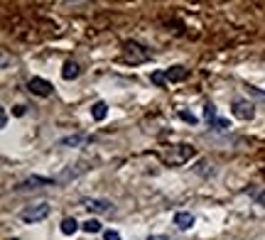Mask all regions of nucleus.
<instances>
[{
	"instance_id": "6ab92c4d",
	"label": "nucleus",
	"mask_w": 265,
	"mask_h": 240,
	"mask_svg": "<svg viewBox=\"0 0 265 240\" xmlns=\"http://www.w3.org/2000/svg\"><path fill=\"white\" fill-rule=\"evenodd\" d=\"M255 198H258V204H260V206H263V209H265V191H263V194H258V196H255Z\"/></svg>"
},
{
	"instance_id": "6e6552de",
	"label": "nucleus",
	"mask_w": 265,
	"mask_h": 240,
	"mask_svg": "<svg viewBox=\"0 0 265 240\" xmlns=\"http://www.w3.org/2000/svg\"><path fill=\"white\" fill-rule=\"evenodd\" d=\"M187 76H189V69H184V66H170L165 71V78L170 84H179V81H184Z\"/></svg>"
},
{
	"instance_id": "9b49d317",
	"label": "nucleus",
	"mask_w": 265,
	"mask_h": 240,
	"mask_svg": "<svg viewBox=\"0 0 265 240\" xmlns=\"http://www.w3.org/2000/svg\"><path fill=\"white\" fill-rule=\"evenodd\" d=\"M106 115H108V105H106L103 101H96V103L91 105V118L96 120V123H101Z\"/></svg>"
},
{
	"instance_id": "412c9836",
	"label": "nucleus",
	"mask_w": 265,
	"mask_h": 240,
	"mask_svg": "<svg viewBox=\"0 0 265 240\" xmlns=\"http://www.w3.org/2000/svg\"><path fill=\"white\" fill-rule=\"evenodd\" d=\"M15 115H25V105H17L15 108Z\"/></svg>"
},
{
	"instance_id": "dca6fc26",
	"label": "nucleus",
	"mask_w": 265,
	"mask_h": 240,
	"mask_svg": "<svg viewBox=\"0 0 265 240\" xmlns=\"http://www.w3.org/2000/svg\"><path fill=\"white\" fill-rule=\"evenodd\" d=\"M179 118L184 120V123H189V125H197V115L189 113V110H179Z\"/></svg>"
},
{
	"instance_id": "9d476101",
	"label": "nucleus",
	"mask_w": 265,
	"mask_h": 240,
	"mask_svg": "<svg viewBox=\"0 0 265 240\" xmlns=\"http://www.w3.org/2000/svg\"><path fill=\"white\" fill-rule=\"evenodd\" d=\"M79 76H81V69H79L77 61H66L64 64V69H62V78H64V81H74V78H79Z\"/></svg>"
},
{
	"instance_id": "aec40b11",
	"label": "nucleus",
	"mask_w": 265,
	"mask_h": 240,
	"mask_svg": "<svg viewBox=\"0 0 265 240\" xmlns=\"http://www.w3.org/2000/svg\"><path fill=\"white\" fill-rule=\"evenodd\" d=\"M0 125H3V128L8 125V113L5 110H3V115H0Z\"/></svg>"
},
{
	"instance_id": "1a4fd4ad",
	"label": "nucleus",
	"mask_w": 265,
	"mask_h": 240,
	"mask_svg": "<svg viewBox=\"0 0 265 240\" xmlns=\"http://www.w3.org/2000/svg\"><path fill=\"white\" fill-rule=\"evenodd\" d=\"M174 225L179 230H189V228L194 225V216L189 213V211H179V213H174Z\"/></svg>"
},
{
	"instance_id": "f257e3e1",
	"label": "nucleus",
	"mask_w": 265,
	"mask_h": 240,
	"mask_svg": "<svg viewBox=\"0 0 265 240\" xmlns=\"http://www.w3.org/2000/svg\"><path fill=\"white\" fill-rule=\"evenodd\" d=\"M123 59L130 61V64H142V61L150 59V52L138 42H125L123 45Z\"/></svg>"
},
{
	"instance_id": "39448f33",
	"label": "nucleus",
	"mask_w": 265,
	"mask_h": 240,
	"mask_svg": "<svg viewBox=\"0 0 265 240\" xmlns=\"http://www.w3.org/2000/svg\"><path fill=\"white\" fill-rule=\"evenodd\" d=\"M27 89H30V93L40 96V98H47V96H52V91H54V86H52L49 81H45V78H37V76L27 81Z\"/></svg>"
},
{
	"instance_id": "4be33fe9",
	"label": "nucleus",
	"mask_w": 265,
	"mask_h": 240,
	"mask_svg": "<svg viewBox=\"0 0 265 240\" xmlns=\"http://www.w3.org/2000/svg\"><path fill=\"white\" fill-rule=\"evenodd\" d=\"M147 240H167V235H153V238H147Z\"/></svg>"
},
{
	"instance_id": "0eeeda50",
	"label": "nucleus",
	"mask_w": 265,
	"mask_h": 240,
	"mask_svg": "<svg viewBox=\"0 0 265 240\" xmlns=\"http://www.w3.org/2000/svg\"><path fill=\"white\" fill-rule=\"evenodd\" d=\"M57 179H49V177H30L20 184V189H40V186H54Z\"/></svg>"
},
{
	"instance_id": "2eb2a0df",
	"label": "nucleus",
	"mask_w": 265,
	"mask_h": 240,
	"mask_svg": "<svg viewBox=\"0 0 265 240\" xmlns=\"http://www.w3.org/2000/svg\"><path fill=\"white\" fill-rule=\"evenodd\" d=\"M150 81H153L155 86H165V84H167L165 71H153V74H150Z\"/></svg>"
},
{
	"instance_id": "ddd939ff",
	"label": "nucleus",
	"mask_w": 265,
	"mask_h": 240,
	"mask_svg": "<svg viewBox=\"0 0 265 240\" xmlns=\"http://www.w3.org/2000/svg\"><path fill=\"white\" fill-rule=\"evenodd\" d=\"M59 228H62V233H64V235H74V233L79 230V221H77V218H64Z\"/></svg>"
},
{
	"instance_id": "423d86ee",
	"label": "nucleus",
	"mask_w": 265,
	"mask_h": 240,
	"mask_svg": "<svg viewBox=\"0 0 265 240\" xmlns=\"http://www.w3.org/2000/svg\"><path fill=\"white\" fill-rule=\"evenodd\" d=\"M84 209L89 213H110L113 211V204L110 201H103V198H86Z\"/></svg>"
},
{
	"instance_id": "4468645a",
	"label": "nucleus",
	"mask_w": 265,
	"mask_h": 240,
	"mask_svg": "<svg viewBox=\"0 0 265 240\" xmlns=\"http://www.w3.org/2000/svg\"><path fill=\"white\" fill-rule=\"evenodd\" d=\"M81 230L91 235V233H101L103 228H101V223H98L96 218H89V221H84V223H81Z\"/></svg>"
},
{
	"instance_id": "f8f14e48",
	"label": "nucleus",
	"mask_w": 265,
	"mask_h": 240,
	"mask_svg": "<svg viewBox=\"0 0 265 240\" xmlns=\"http://www.w3.org/2000/svg\"><path fill=\"white\" fill-rule=\"evenodd\" d=\"M81 142H86V135H69V137H62L57 145L59 147H79Z\"/></svg>"
},
{
	"instance_id": "20e7f679",
	"label": "nucleus",
	"mask_w": 265,
	"mask_h": 240,
	"mask_svg": "<svg viewBox=\"0 0 265 240\" xmlns=\"http://www.w3.org/2000/svg\"><path fill=\"white\" fill-rule=\"evenodd\" d=\"M231 113H234L238 120H253V115H255V105H253L250 101L236 98L234 105H231Z\"/></svg>"
},
{
	"instance_id": "7ed1b4c3",
	"label": "nucleus",
	"mask_w": 265,
	"mask_h": 240,
	"mask_svg": "<svg viewBox=\"0 0 265 240\" xmlns=\"http://www.w3.org/2000/svg\"><path fill=\"white\" fill-rule=\"evenodd\" d=\"M204 118L209 120V125H211L214 130H229V128H231L229 120L221 118V115L216 113V105H214V103H206V105H204Z\"/></svg>"
},
{
	"instance_id": "f3484780",
	"label": "nucleus",
	"mask_w": 265,
	"mask_h": 240,
	"mask_svg": "<svg viewBox=\"0 0 265 240\" xmlns=\"http://www.w3.org/2000/svg\"><path fill=\"white\" fill-rule=\"evenodd\" d=\"M103 240H121L118 230H103Z\"/></svg>"
},
{
	"instance_id": "a211bd4d",
	"label": "nucleus",
	"mask_w": 265,
	"mask_h": 240,
	"mask_svg": "<svg viewBox=\"0 0 265 240\" xmlns=\"http://www.w3.org/2000/svg\"><path fill=\"white\" fill-rule=\"evenodd\" d=\"M248 93L255 96V98H260V101H265V91H260V89H255V86H248Z\"/></svg>"
},
{
	"instance_id": "f03ea898",
	"label": "nucleus",
	"mask_w": 265,
	"mask_h": 240,
	"mask_svg": "<svg viewBox=\"0 0 265 240\" xmlns=\"http://www.w3.org/2000/svg\"><path fill=\"white\" fill-rule=\"evenodd\" d=\"M49 204H34V206H30V209H25L22 213H20V218L25 221V223H40V221H45L47 216H49Z\"/></svg>"
}]
</instances>
